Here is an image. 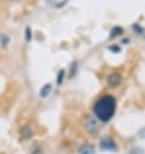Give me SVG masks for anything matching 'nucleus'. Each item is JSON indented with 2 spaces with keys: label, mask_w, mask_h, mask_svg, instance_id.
<instances>
[{
  "label": "nucleus",
  "mask_w": 145,
  "mask_h": 154,
  "mask_svg": "<svg viewBox=\"0 0 145 154\" xmlns=\"http://www.w3.org/2000/svg\"><path fill=\"white\" fill-rule=\"evenodd\" d=\"M132 30H134V31H136V32H139V34H143V29L140 27L137 23H135L134 26H132Z\"/></svg>",
  "instance_id": "12"
},
{
  "label": "nucleus",
  "mask_w": 145,
  "mask_h": 154,
  "mask_svg": "<svg viewBox=\"0 0 145 154\" xmlns=\"http://www.w3.org/2000/svg\"><path fill=\"white\" fill-rule=\"evenodd\" d=\"M0 42H2L3 47H7V45H8V43H9V38L5 36V35H3L2 38H0Z\"/></svg>",
  "instance_id": "10"
},
{
  "label": "nucleus",
  "mask_w": 145,
  "mask_h": 154,
  "mask_svg": "<svg viewBox=\"0 0 145 154\" xmlns=\"http://www.w3.org/2000/svg\"><path fill=\"white\" fill-rule=\"evenodd\" d=\"M121 34H123V29H122V27H119V26H116V27L112 30V31H110V39L119 36Z\"/></svg>",
  "instance_id": "8"
},
{
  "label": "nucleus",
  "mask_w": 145,
  "mask_h": 154,
  "mask_svg": "<svg viewBox=\"0 0 145 154\" xmlns=\"http://www.w3.org/2000/svg\"><path fill=\"white\" fill-rule=\"evenodd\" d=\"M139 137L140 139H145V127H143L141 130L139 131Z\"/></svg>",
  "instance_id": "14"
},
{
  "label": "nucleus",
  "mask_w": 145,
  "mask_h": 154,
  "mask_svg": "<svg viewBox=\"0 0 145 154\" xmlns=\"http://www.w3.org/2000/svg\"><path fill=\"white\" fill-rule=\"evenodd\" d=\"M51 92H52V84L47 83V84H44L43 87H42V89L39 91V97L40 98H47L51 95Z\"/></svg>",
  "instance_id": "7"
},
{
  "label": "nucleus",
  "mask_w": 145,
  "mask_h": 154,
  "mask_svg": "<svg viewBox=\"0 0 145 154\" xmlns=\"http://www.w3.org/2000/svg\"><path fill=\"white\" fill-rule=\"evenodd\" d=\"M109 51H110V52L118 53V52H121V48H119L118 45H110V47H109Z\"/></svg>",
  "instance_id": "11"
},
{
  "label": "nucleus",
  "mask_w": 145,
  "mask_h": 154,
  "mask_svg": "<svg viewBox=\"0 0 145 154\" xmlns=\"http://www.w3.org/2000/svg\"><path fill=\"white\" fill-rule=\"evenodd\" d=\"M99 119H97L95 115H86V119H84V128L88 132L89 135H96L100 130V125H99Z\"/></svg>",
  "instance_id": "2"
},
{
  "label": "nucleus",
  "mask_w": 145,
  "mask_h": 154,
  "mask_svg": "<svg viewBox=\"0 0 145 154\" xmlns=\"http://www.w3.org/2000/svg\"><path fill=\"white\" fill-rule=\"evenodd\" d=\"M93 115L99 119L100 122H109L117 112V100L113 95H104L99 97L92 106Z\"/></svg>",
  "instance_id": "1"
},
{
  "label": "nucleus",
  "mask_w": 145,
  "mask_h": 154,
  "mask_svg": "<svg viewBox=\"0 0 145 154\" xmlns=\"http://www.w3.org/2000/svg\"><path fill=\"white\" fill-rule=\"evenodd\" d=\"M30 40H31V29L26 27V42H30Z\"/></svg>",
  "instance_id": "13"
},
{
  "label": "nucleus",
  "mask_w": 145,
  "mask_h": 154,
  "mask_svg": "<svg viewBox=\"0 0 145 154\" xmlns=\"http://www.w3.org/2000/svg\"><path fill=\"white\" fill-rule=\"evenodd\" d=\"M122 83V75L121 72H112L109 76H108V84L110 87H118L119 84Z\"/></svg>",
  "instance_id": "4"
},
{
  "label": "nucleus",
  "mask_w": 145,
  "mask_h": 154,
  "mask_svg": "<svg viewBox=\"0 0 145 154\" xmlns=\"http://www.w3.org/2000/svg\"><path fill=\"white\" fill-rule=\"evenodd\" d=\"M78 153L79 154H95V146L92 144H83L80 145V148L78 149Z\"/></svg>",
  "instance_id": "6"
},
{
  "label": "nucleus",
  "mask_w": 145,
  "mask_h": 154,
  "mask_svg": "<svg viewBox=\"0 0 145 154\" xmlns=\"http://www.w3.org/2000/svg\"><path fill=\"white\" fill-rule=\"evenodd\" d=\"M20 135H21V137H22L23 140L31 139L32 136H34V130H32V127L30 126V125L22 126V127H21V130H20Z\"/></svg>",
  "instance_id": "5"
},
{
  "label": "nucleus",
  "mask_w": 145,
  "mask_h": 154,
  "mask_svg": "<svg viewBox=\"0 0 145 154\" xmlns=\"http://www.w3.org/2000/svg\"><path fill=\"white\" fill-rule=\"evenodd\" d=\"M100 148L101 150L105 152H117L118 150V145L114 141V139H112L110 136H104L100 140Z\"/></svg>",
  "instance_id": "3"
},
{
  "label": "nucleus",
  "mask_w": 145,
  "mask_h": 154,
  "mask_svg": "<svg viewBox=\"0 0 145 154\" xmlns=\"http://www.w3.org/2000/svg\"><path fill=\"white\" fill-rule=\"evenodd\" d=\"M65 75H66V71L63 69L58 71V74H57V84L58 85H62L63 80H65Z\"/></svg>",
  "instance_id": "9"
}]
</instances>
